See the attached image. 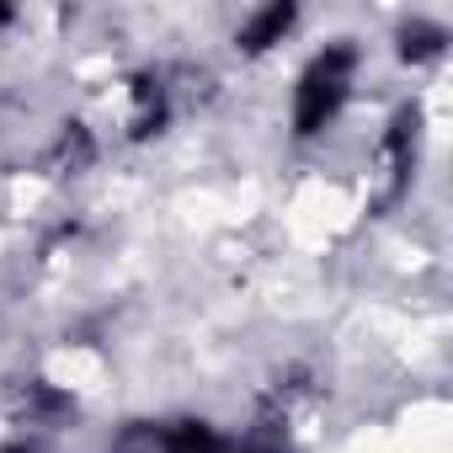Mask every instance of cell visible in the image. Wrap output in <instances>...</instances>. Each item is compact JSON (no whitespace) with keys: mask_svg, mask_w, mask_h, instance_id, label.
I'll use <instances>...</instances> for the list:
<instances>
[{"mask_svg":"<svg viewBox=\"0 0 453 453\" xmlns=\"http://www.w3.org/2000/svg\"><path fill=\"white\" fill-rule=\"evenodd\" d=\"M352 70H357V54H352V49H326V54L304 70V81H299V107H294L299 134H320V128L331 123V112L342 107V96H347V86H352Z\"/></svg>","mask_w":453,"mask_h":453,"instance_id":"obj_1","label":"cell"},{"mask_svg":"<svg viewBox=\"0 0 453 453\" xmlns=\"http://www.w3.org/2000/svg\"><path fill=\"white\" fill-rule=\"evenodd\" d=\"M294 27V6H267L246 33H241V49H251V54H262V49H273L283 33Z\"/></svg>","mask_w":453,"mask_h":453,"instance_id":"obj_2","label":"cell"},{"mask_svg":"<svg viewBox=\"0 0 453 453\" xmlns=\"http://www.w3.org/2000/svg\"><path fill=\"white\" fill-rule=\"evenodd\" d=\"M160 442H165V453H219V432L203 421H176V426H165Z\"/></svg>","mask_w":453,"mask_h":453,"instance_id":"obj_3","label":"cell"},{"mask_svg":"<svg viewBox=\"0 0 453 453\" xmlns=\"http://www.w3.org/2000/svg\"><path fill=\"white\" fill-rule=\"evenodd\" d=\"M91 155H96L91 134H86L81 123H70V128H65V139H59V160H65L70 171H81V165H91Z\"/></svg>","mask_w":453,"mask_h":453,"instance_id":"obj_4","label":"cell"},{"mask_svg":"<svg viewBox=\"0 0 453 453\" xmlns=\"http://www.w3.org/2000/svg\"><path fill=\"white\" fill-rule=\"evenodd\" d=\"M442 49V27H405V59H432Z\"/></svg>","mask_w":453,"mask_h":453,"instance_id":"obj_5","label":"cell"}]
</instances>
